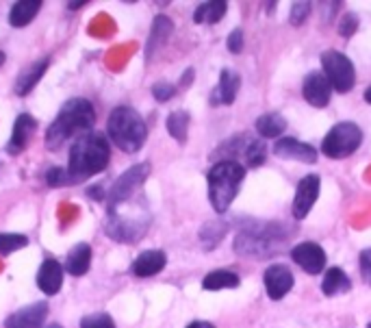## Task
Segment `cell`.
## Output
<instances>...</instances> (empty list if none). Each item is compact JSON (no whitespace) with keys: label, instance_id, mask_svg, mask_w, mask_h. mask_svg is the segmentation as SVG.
Wrapping results in <instances>:
<instances>
[{"label":"cell","instance_id":"5bb4252c","mask_svg":"<svg viewBox=\"0 0 371 328\" xmlns=\"http://www.w3.org/2000/svg\"><path fill=\"white\" fill-rule=\"evenodd\" d=\"M46 318H48V302H35L11 313L5 320V328H42Z\"/></svg>","mask_w":371,"mask_h":328},{"label":"cell","instance_id":"60d3db41","mask_svg":"<svg viewBox=\"0 0 371 328\" xmlns=\"http://www.w3.org/2000/svg\"><path fill=\"white\" fill-rule=\"evenodd\" d=\"M83 5H85V0H72V3H67L69 9H79V7H83Z\"/></svg>","mask_w":371,"mask_h":328},{"label":"cell","instance_id":"7402d4cb","mask_svg":"<svg viewBox=\"0 0 371 328\" xmlns=\"http://www.w3.org/2000/svg\"><path fill=\"white\" fill-rule=\"evenodd\" d=\"M256 133L263 137V139H280V135L285 133L287 129V120L282 118L280 114H263L258 120H256Z\"/></svg>","mask_w":371,"mask_h":328},{"label":"cell","instance_id":"52a82bcc","mask_svg":"<svg viewBox=\"0 0 371 328\" xmlns=\"http://www.w3.org/2000/svg\"><path fill=\"white\" fill-rule=\"evenodd\" d=\"M148 176H150V163H137V166L129 168L115 180L109 192V209L129 203L133 194L146 183Z\"/></svg>","mask_w":371,"mask_h":328},{"label":"cell","instance_id":"ab89813d","mask_svg":"<svg viewBox=\"0 0 371 328\" xmlns=\"http://www.w3.org/2000/svg\"><path fill=\"white\" fill-rule=\"evenodd\" d=\"M191 79H193V70L189 68V70L185 72V79H183V83H181V85H189V83H191Z\"/></svg>","mask_w":371,"mask_h":328},{"label":"cell","instance_id":"f1b7e54d","mask_svg":"<svg viewBox=\"0 0 371 328\" xmlns=\"http://www.w3.org/2000/svg\"><path fill=\"white\" fill-rule=\"evenodd\" d=\"M247 168H258L265 163V159H267V146H265L261 139H250V143H247L245 148V155H243Z\"/></svg>","mask_w":371,"mask_h":328},{"label":"cell","instance_id":"7bdbcfd3","mask_svg":"<svg viewBox=\"0 0 371 328\" xmlns=\"http://www.w3.org/2000/svg\"><path fill=\"white\" fill-rule=\"evenodd\" d=\"M3 63H5V52L0 50V65H3Z\"/></svg>","mask_w":371,"mask_h":328},{"label":"cell","instance_id":"d6986e66","mask_svg":"<svg viewBox=\"0 0 371 328\" xmlns=\"http://www.w3.org/2000/svg\"><path fill=\"white\" fill-rule=\"evenodd\" d=\"M90 263H92V246L76 244L67 254L65 270H67V274H72V276H83L87 274V270H90Z\"/></svg>","mask_w":371,"mask_h":328},{"label":"cell","instance_id":"b9f144b4","mask_svg":"<svg viewBox=\"0 0 371 328\" xmlns=\"http://www.w3.org/2000/svg\"><path fill=\"white\" fill-rule=\"evenodd\" d=\"M365 102H369V104H371V85L365 89Z\"/></svg>","mask_w":371,"mask_h":328},{"label":"cell","instance_id":"8d00e7d4","mask_svg":"<svg viewBox=\"0 0 371 328\" xmlns=\"http://www.w3.org/2000/svg\"><path fill=\"white\" fill-rule=\"evenodd\" d=\"M228 50H231L233 54H239L243 50V31L241 29H235L231 35H228V42H226Z\"/></svg>","mask_w":371,"mask_h":328},{"label":"cell","instance_id":"d4e9b609","mask_svg":"<svg viewBox=\"0 0 371 328\" xmlns=\"http://www.w3.org/2000/svg\"><path fill=\"white\" fill-rule=\"evenodd\" d=\"M241 285V279L231 270H215L204 276L202 287L206 291H220V289H237Z\"/></svg>","mask_w":371,"mask_h":328},{"label":"cell","instance_id":"277c9868","mask_svg":"<svg viewBox=\"0 0 371 328\" xmlns=\"http://www.w3.org/2000/svg\"><path fill=\"white\" fill-rule=\"evenodd\" d=\"M107 133L117 148L129 155L141 150V146L146 143V137H148L144 118L131 107L113 109V114L109 116V122H107Z\"/></svg>","mask_w":371,"mask_h":328},{"label":"cell","instance_id":"3957f363","mask_svg":"<svg viewBox=\"0 0 371 328\" xmlns=\"http://www.w3.org/2000/svg\"><path fill=\"white\" fill-rule=\"evenodd\" d=\"M245 178V166L239 161H217L208 170V200L215 213H226L228 207L239 194V187Z\"/></svg>","mask_w":371,"mask_h":328},{"label":"cell","instance_id":"5b68a950","mask_svg":"<svg viewBox=\"0 0 371 328\" xmlns=\"http://www.w3.org/2000/svg\"><path fill=\"white\" fill-rule=\"evenodd\" d=\"M363 143V131L354 122H339L328 131L322 141V153L328 159H345L354 155Z\"/></svg>","mask_w":371,"mask_h":328},{"label":"cell","instance_id":"44dd1931","mask_svg":"<svg viewBox=\"0 0 371 328\" xmlns=\"http://www.w3.org/2000/svg\"><path fill=\"white\" fill-rule=\"evenodd\" d=\"M172 31H174V24H172L170 17H165V15H156L154 17V24H152V31H150L148 44H146V57L148 59H152V54L167 42Z\"/></svg>","mask_w":371,"mask_h":328},{"label":"cell","instance_id":"74e56055","mask_svg":"<svg viewBox=\"0 0 371 328\" xmlns=\"http://www.w3.org/2000/svg\"><path fill=\"white\" fill-rule=\"evenodd\" d=\"M90 196H92L94 200H104V198H107V196H104V189H102V187H92V189H90Z\"/></svg>","mask_w":371,"mask_h":328},{"label":"cell","instance_id":"d590c367","mask_svg":"<svg viewBox=\"0 0 371 328\" xmlns=\"http://www.w3.org/2000/svg\"><path fill=\"white\" fill-rule=\"evenodd\" d=\"M358 263H361V276H363V281L367 285H371V248H367V250L361 252Z\"/></svg>","mask_w":371,"mask_h":328},{"label":"cell","instance_id":"484cf974","mask_svg":"<svg viewBox=\"0 0 371 328\" xmlns=\"http://www.w3.org/2000/svg\"><path fill=\"white\" fill-rule=\"evenodd\" d=\"M352 283L347 279V274L341 270V267H330L326 272V276L322 281V291L326 296H339V294H345L349 291Z\"/></svg>","mask_w":371,"mask_h":328},{"label":"cell","instance_id":"8992f818","mask_svg":"<svg viewBox=\"0 0 371 328\" xmlns=\"http://www.w3.org/2000/svg\"><path fill=\"white\" fill-rule=\"evenodd\" d=\"M322 68L324 75L330 81L332 89H337L339 94H347L356 83V72L354 63H352L343 52L337 50H326L322 54Z\"/></svg>","mask_w":371,"mask_h":328},{"label":"cell","instance_id":"603a6c76","mask_svg":"<svg viewBox=\"0 0 371 328\" xmlns=\"http://www.w3.org/2000/svg\"><path fill=\"white\" fill-rule=\"evenodd\" d=\"M228 11L226 0H215V3H202L193 11V22L196 24H215Z\"/></svg>","mask_w":371,"mask_h":328},{"label":"cell","instance_id":"83f0119b","mask_svg":"<svg viewBox=\"0 0 371 328\" xmlns=\"http://www.w3.org/2000/svg\"><path fill=\"white\" fill-rule=\"evenodd\" d=\"M167 133L176 139L185 143L187 133H189V114L187 111H174L167 118Z\"/></svg>","mask_w":371,"mask_h":328},{"label":"cell","instance_id":"1f68e13d","mask_svg":"<svg viewBox=\"0 0 371 328\" xmlns=\"http://www.w3.org/2000/svg\"><path fill=\"white\" fill-rule=\"evenodd\" d=\"M46 183L50 187H63L72 183V176H69L67 168H50L46 172Z\"/></svg>","mask_w":371,"mask_h":328},{"label":"cell","instance_id":"7c38bea8","mask_svg":"<svg viewBox=\"0 0 371 328\" xmlns=\"http://www.w3.org/2000/svg\"><path fill=\"white\" fill-rule=\"evenodd\" d=\"M274 155L287 161H299V163H315L317 161V148L311 143L297 141L293 137H280L274 143Z\"/></svg>","mask_w":371,"mask_h":328},{"label":"cell","instance_id":"ee69618b","mask_svg":"<svg viewBox=\"0 0 371 328\" xmlns=\"http://www.w3.org/2000/svg\"><path fill=\"white\" fill-rule=\"evenodd\" d=\"M46 328H63V326H59V324H50V326H46Z\"/></svg>","mask_w":371,"mask_h":328},{"label":"cell","instance_id":"6da1fadb","mask_svg":"<svg viewBox=\"0 0 371 328\" xmlns=\"http://www.w3.org/2000/svg\"><path fill=\"white\" fill-rule=\"evenodd\" d=\"M96 124V111L94 104L85 98H72L67 100L55 122L50 124L46 133V146L50 150H59L67 139H81L90 135Z\"/></svg>","mask_w":371,"mask_h":328},{"label":"cell","instance_id":"30bf717a","mask_svg":"<svg viewBox=\"0 0 371 328\" xmlns=\"http://www.w3.org/2000/svg\"><path fill=\"white\" fill-rule=\"evenodd\" d=\"M291 259L302 267L306 274H313V276L324 272V267H326V252L315 242H302V244L293 246Z\"/></svg>","mask_w":371,"mask_h":328},{"label":"cell","instance_id":"836d02e7","mask_svg":"<svg viewBox=\"0 0 371 328\" xmlns=\"http://www.w3.org/2000/svg\"><path fill=\"white\" fill-rule=\"evenodd\" d=\"M176 94V87L167 81H161V83H156L152 85V96L158 100V102H167L170 98H174Z\"/></svg>","mask_w":371,"mask_h":328},{"label":"cell","instance_id":"f6af8a7d","mask_svg":"<svg viewBox=\"0 0 371 328\" xmlns=\"http://www.w3.org/2000/svg\"><path fill=\"white\" fill-rule=\"evenodd\" d=\"M367 328H371V322H369V326H367Z\"/></svg>","mask_w":371,"mask_h":328},{"label":"cell","instance_id":"e575fe53","mask_svg":"<svg viewBox=\"0 0 371 328\" xmlns=\"http://www.w3.org/2000/svg\"><path fill=\"white\" fill-rule=\"evenodd\" d=\"M356 29H358V17L354 13H345L339 20V33L343 38H352V35L356 33Z\"/></svg>","mask_w":371,"mask_h":328},{"label":"cell","instance_id":"4fadbf2b","mask_svg":"<svg viewBox=\"0 0 371 328\" xmlns=\"http://www.w3.org/2000/svg\"><path fill=\"white\" fill-rule=\"evenodd\" d=\"M302 94H304V98H306L308 104L322 109V107H326V104L330 102L332 85H330V81L326 79L324 72H311V75L304 79Z\"/></svg>","mask_w":371,"mask_h":328},{"label":"cell","instance_id":"f35d334b","mask_svg":"<svg viewBox=\"0 0 371 328\" xmlns=\"http://www.w3.org/2000/svg\"><path fill=\"white\" fill-rule=\"evenodd\" d=\"M187 328H215L213 324H208V322H191Z\"/></svg>","mask_w":371,"mask_h":328},{"label":"cell","instance_id":"ba28073f","mask_svg":"<svg viewBox=\"0 0 371 328\" xmlns=\"http://www.w3.org/2000/svg\"><path fill=\"white\" fill-rule=\"evenodd\" d=\"M148 222H141L139 217H126L119 211H109L107 235L115 242H137L144 235Z\"/></svg>","mask_w":371,"mask_h":328},{"label":"cell","instance_id":"9a60e30c","mask_svg":"<svg viewBox=\"0 0 371 328\" xmlns=\"http://www.w3.org/2000/svg\"><path fill=\"white\" fill-rule=\"evenodd\" d=\"M239 87H241V77L233 70H222L220 75V83L213 89V96H211V102L213 104H233L237 100L239 94Z\"/></svg>","mask_w":371,"mask_h":328},{"label":"cell","instance_id":"9c48e42d","mask_svg":"<svg viewBox=\"0 0 371 328\" xmlns=\"http://www.w3.org/2000/svg\"><path fill=\"white\" fill-rule=\"evenodd\" d=\"M322 189V178L320 174H308L297 183L295 198H293V217L295 220H304L311 213L313 205L317 203V196Z\"/></svg>","mask_w":371,"mask_h":328},{"label":"cell","instance_id":"8fae6325","mask_svg":"<svg viewBox=\"0 0 371 328\" xmlns=\"http://www.w3.org/2000/svg\"><path fill=\"white\" fill-rule=\"evenodd\" d=\"M293 283H295V279L291 274V270L287 265H280V263L270 265L263 274V285L267 289L270 300H282L293 289Z\"/></svg>","mask_w":371,"mask_h":328},{"label":"cell","instance_id":"e0dca14e","mask_svg":"<svg viewBox=\"0 0 371 328\" xmlns=\"http://www.w3.org/2000/svg\"><path fill=\"white\" fill-rule=\"evenodd\" d=\"M61 285H63V267L55 259H46L38 272V287L46 296H55L59 294Z\"/></svg>","mask_w":371,"mask_h":328},{"label":"cell","instance_id":"d6a6232c","mask_svg":"<svg viewBox=\"0 0 371 328\" xmlns=\"http://www.w3.org/2000/svg\"><path fill=\"white\" fill-rule=\"evenodd\" d=\"M308 15H311V3H293L289 20H291L293 26H299V24L306 22Z\"/></svg>","mask_w":371,"mask_h":328},{"label":"cell","instance_id":"f546056e","mask_svg":"<svg viewBox=\"0 0 371 328\" xmlns=\"http://www.w3.org/2000/svg\"><path fill=\"white\" fill-rule=\"evenodd\" d=\"M28 244V237L26 235H17V233H0V254L7 257V254L15 252V250H22Z\"/></svg>","mask_w":371,"mask_h":328},{"label":"cell","instance_id":"cb8c5ba5","mask_svg":"<svg viewBox=\"0 0 371 328\" xmlns=\"http://www.w3.org/2000/svg\"><path fill=\"white\" fill-rule=\"evenodd\" d=\"M40 9H42L40 0H20V3H15L9 11L11 26H26L40 13Z\"/></svg>","mask_w":371,"mask_h":328},{"label":"cell","instance_id":"ac0fdd59","mask_svg":"<svg viewBox=\"0 0 371 328\" xmlns=\"http://www.w3.org/2000/svg\"><path fill=\"white\" fill-rule=\"evenodd\" d=\"M165 265H167V257H165L163 250H146V252H141L139 257L133 261V274L141 276V279L154 276Z\"/></svg>","mask_w":371,"mask_h":328},{"label":"cell","instance_id":"4316f807","mask_svg":"<svg viewBox=\"0 0 371 328\" xmlns=\"http://www.w3.org/2000/svg\"><path fill=\"white\" fill-rule=\"evenodd\" d=\"M228 231V224L224 220H213V222H206L200 231V242L204 244L206 250H213L220 242L222 237L226 235Z\"/></svg>","mask_w":371,"mask_h":328},{"label":"cell","instance_id":"7a4b0ae2","mask_svg":"<svg viewBox=\"0 0 371 328\" xmlns=\"http://www.w3.org/2000/svg\"><path fill=\"white\" fill-rule=\"evenodd\" d=\"M109 157L111 150L104 135L90 133L76 139L72 143V148H69V163H67V172L72 176V183L100 174L109 166Z\"/></svg>","mask_w":371,"mask_h":328},{"label":"cell","instance_id":"4dcf8cb0","mask_svg":"<svg viewBox=\"0 0 371 328\" xmlns=\"http://www.w3.org/2000/svg\"><path fill=\"white\" fill-rule=\"evenodd\" d=\"M81 328H115V322L109 313H94L81 320Z\"/></svg>","mask_w":371,"mask_h":328},{"label":"cell","instance_id":"ffe728a7","mask_svg":"<svg viewBox=\"0 0 371 328\" xmlns=\"http://www.w3.org/2000/svg\"><path fill=\"white\" fill-rule=\"evenodd\" d=\"M46 68H48V59H40V61L31 63L28 68H24L20 72V77H17V81H15V94L17 96H26L31 89L40 83Z\"/></svg>","mask_w":371,"mask_h":328},{"label":"cell","instance_id":"2e32d148","mask_svg":"<svg viewBox=\"0 0 371 328\" xmlns=\"http://www.w3.org/2000/svg\"><path fill=\"white\" fill-rule=\"evenodd\" d=\"M35 126H38V122H35L33 116L28 114H22L17 116L15 124H13V133H11V139L7 143V153L9 155H20L26 146H28V139L33 137L35 133Z\"/></svg>","mask_w":371,"mask_h":328}]
</instances>
